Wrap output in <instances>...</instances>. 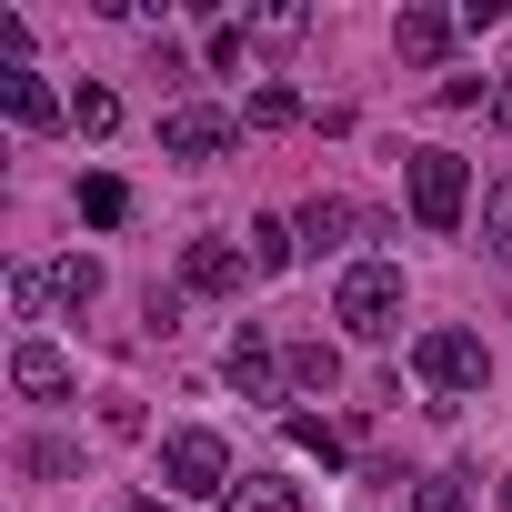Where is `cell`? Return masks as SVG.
Instances as JSON below:
<instances>
[{
    "mask_svg": "<svg viewBox=\"0 0 512 512\" xmlns=\"http://www.w3.org/2000/svg\"><path fill=\"white\" fill-rule=\"evenodd\" d=\"M332 322L352 342H392L402 332V262H352L342 292H332Z\"/></svg>",
    "mask_w": 512,
    "mask_h": 512,
    "instance_id": "6da1fadb",
    "label": "cell"
},
{
    "mask_svg": "<svg viewBox=\"0 0 512 512\" xmlns=\"http://www.w3.org/2000/svg\"><path fill=\"white\" fill-rule=\"evenodd\" d=\"M412 372H422V382L442 392V412H452L462 392H482V382H492V352H482V332H452V322H442V332H422V342H412Z\"/></svg>",
    "mask_w": 512,
    "mask_h": 512,
    "instance_id": "7a4b0ae2",
    "label": "cell"
},
{
    "mask_svg": "<svg viewBox=\"0 0 512 512\" xmlns=\"http://www.w3.org/2000/svg\"><path fill=\"white\" fill-rule=\"evenodd\" d=\"M161 482H171L181 502H231V442L201 432V422L171 432V442H161Z\"/></svg>",
    "mask_w": 512,
    "mask_h": 512,
    "instance_id": "3957f363",
    "label": "cell"
},
{
    "mask_svg": "<svg viewBox=\"0 0 512 512\" xmlns=\"http://www.w3.org/2000/svg\"><path fill=\"white\" fill-rule=\"evenodd\" d=\"M462 201H472V161L462 151H412V221L462 231Z\"/></svg>",
    "mask_w": 512,
    "mask_h": 512,
    "instance_id": "277c9868",
    "label": "cell"
},
{
    "mask_svg": "<svg viewBox=\"0 0 512 512\" xmlns=\"http://www.w3.org/2000/svg\"><path fill=\"white\" fill-rule=\"evenodd\" d=\"M231 141H241V121H231L221 101H181V111L161 121V151H171V161H221Z\"/></svg>",
    "mask_w": 512,
    "mask_h": 512,
    "instance_id": "5b68a950",
    "label": "cell"
},
{
    "mask_svg": "<svg viewBox=\"0 0 512 512\" xmlns=\"http://www.w3.org/2000/svg\"><path fill=\"white\" fill-rule=\"evenodd\" d=\"M181 282H191V292H241V282H262V272H251V251H231L221 231H201V241L181 251Z\"/></svg>",
    "mask_w": 512,
    "mask_h": 512,
    "instance_id": "8992f818",
    "label": "cell"
},
{
    "mask_svg": "<svg viewBox=\"0 0 512 512\" xmlns=\"http://www.w3.org/2000/svg\"><path fill=\"white\" fill-rule=\"evenodd\" d=\"M231 382H241V402H282V352H272L262 322L231 332Z\"/></svg>",
    "mask_w": 512,
    "mask_h": 512,
    "instance_id": "52a82bcc",
    "label": "cell"
},
{
    "mask_svg": "<svg viewBox=\"0 0 512 512\" xmlns=\"http://www.w3.org/2000/svg\"><path fill=\"white\" fill-rule=\"evenodd\" d=\"M11 392H21V402H71V362H61L41 332H31V342L11 352Z\"/></svg>",
    "mask_w": 512,
    "mask_h": 512,
    "instance_id": "ba28073f",
    "label": "cell"
},
{
    "mask_svg": "<svg viewBox=\"0 0 512 512\" xmlns=\"http://www.w3.org/2000/svg\"><path fill=\"white\" fill-rule=\"evenodd\" d=\"M452 31H462V21H452V11H422V0H412V11H402V21H392V51H402V61H412V71H432V61H442V51H452Z\"/></svg>",
    "mask_w": 512,
    "mask_h": 512,
    "instance_id": "9c48e42d",
    "label": "cell"
},
{
    "mask_svg": "<svg viewBox=\"0 0 512 512\" xmlns=\"http://www.w3.org/2000/svg\"><path fill=\"white\" fill-rule=\"evenodd\" d=\"M292 231H302V251H342V241L362 231V211H352L342 191H312V201L292 211Z\"/></svg>",
    "mask_w": 512,
    "mask_h": 512,
    "instance_id": "30bf717a",
    "label": "cell"
},
{
    "mask_svg": "<svg viewBox=\"0 0 512 512\" xmlns=\"http://www.w3.org/2000/svg\"><path fill=\"white\" fill-rule=\"evenodd\" d=\"M0 111H11L21 131H61V121H71V111H61V101H51L31 71H0Z\"/></svg>",
    "mask_w": 512,
    "mask_h": 512,
    "instance_id": "8fae6325",
    "label": "cell"
},
{
    "mask_svg": "<svg viewBox=\"0 0 512 512\" xmlns=\"http://www.w3.org/2000/svg\"><path fill=\"white\" fill-rule=\"evenodd\" d=\"M282 382H292V392H312V402H322V392H332V382H342V352H332V342H292V352H282Z\"/></svg>",
    "mask_w": 512,
    "mask_h": 512,
    "instance_id": "7c38bea8",
    "label": "cell"
},
{
    "mask_svg": "<svg viewBox=\"0 0 512 512\" xmlns=\"http://www.w3.org/2000/svg\"><path fill=\"white\" fill-rule=\"evenodd\" d=\"M221 512H302V482H282V472H241Z\"/></svg>",
    "mask_w": 512,
    "mask_h": 512,
    "instance_id": "4fadbf2b",
    "label": "cell"
},
{
    "mask_svg": "<svg viewBox=\"0 0 512 512\" xmlns=\"http://www.w3.org/2000/svg\"><path fill=\"white\" fill-rule=\"evenodd\" d=\"M51 302H61V312H91V302H101V262H91V251L51 262Z\"/></svg>",
    "mask_w": 512,
    "mask_h": 512,
    "instance_id": "5bb4252c",
    "label": "cell"
},
{
    "mask_svg": "<svg viewBox=\"0 0 512 512\" xmlns=\"http://www.w3.org/2000/svg\"><path fill=\"white\" fill-rule=\"evenodd\" d=\"M81 221H91V231H121V221H131V191H121L111 171H91V181H81Z\"/></svg>",
    "mask_w": 512,
    "mask_h": 512,
    "instance_id": "9a60e30c",
    "label": "cell"
},
{
    "mask_svg": "<svg viewBox=\"0 0 512 512\" xmlns=\"http://www.w3.org/2000/svg\"><path fill=\"white\" fill-rule=\"evenodd\" d=\"M482 251L512 272V181H492V191H482Z\"/></svg>",
    "mask_w": 512,
    "mask_h": 512,
    "instance_id": "2e32d148",
    "label": "cell"
},
{
    "mask_svg": "<svg viewBox=\"0 0 512 512\" xmlns=\"http://www.w3.org/2000/svg\"><path fill=\"white\" fill-rule=\"evenodd\" d=\"M292 251H302L292 221H251V272H292Z\"/></svg>",
    "mask_w": 512,
    "mask_h": 512,
    "instance_id": "e0dca14e",
    "label": "cell"
},
{
    "mask_svg": "<svg viewBox=\"0 0 512 512\" xmlns=\"http://www.w3.org/2000/svg\"><path fill=\"white\" fill-rule=\"evenodd\" d=\"M241 31H251V41H262V51H292V41L312 31V11H292V0H282V11H251Z\"/></svg>",
    "mask_w": 512,
    "mask_h": 512,
    "instance_id": "ac0fdd59",
    "label": "cell"
},
{
    "mask_svg": "<svg viewBox=\"0 0 512 512\" xmlns=\"http://www.w3.org/2000/svg\"><path fill=\"white\" fill-rule=\"evenodd\" d=\"M111 121H121V101H111L101 81H81V91H71V131H81V141H101Z\"/></svg>",
    "mask_w": 512,
    "mask_h": 512,
    "instance_id": "d6986e66",
    "label": "cell"
},
{
    "mask_svg": "<svg viewBox=\"0 0 512 512\" xmlns=\"http://www.w3.org/2000/svg\"><path fill=\"white\" fill-rule=\"evenodd\" d=\"M402 512H472V482H462V472H432V482H412Z\"/></svg>",
    "mask_w": 512,
    "mask_h": 512,
    "instance_id": "ffe728a7",
    "label": "cell"
},
{
    "mask_svg": "<svg viewBox=\"0 0 512 512\" xmlns=\"http://www.w3.org/2000/svg\"><path fill=\"white\" fill-rule=\"evenodd\" d=\"M11 312H21V322L51 312V272H41V262H11Z\"/></svg>",
    "mask_w": 512,
    "mask_h": 512,
    "instance_id": "44dd1931",
    "label": "cell"
},
{
    "mask_svg": "<svg viewBox=\"0 0 512 512\" xmlns=\"http://www.w3.org/2000/svg\"><path fill=\"white\" fill-rule=\"evenodd\" d=\"M251 121H262V131H292V121H302V91H282V81L251 91Z\"/></svg>",
    "mask_w": 512,
    "mask_h": 512,
    "instance_id": "7402d4cb",
    "label": "cell"
},
{
    "mask_svg": "<svg viewBox=\"0 0 512 512\" xmlns=\"http://www.w3.org/2000/svg\"><path fill=\"white\" fill-rule=\"evenodd\" d=\"M282 432H292V452H322V462H342V432H332V422H312V412H292Z\"/></svg>",
    "mask_w": 512,
    "mask_h": 512,
    "instance_id": "603a6c76",
    "label": "cell"
},
{
    "mask_svg": "<svg viewBox=\"0 0 512 512\" xmlns=\"http://www.w3.org/2000/svg\"><path fill=\"white\" fill-rule=\"evenodd\" d=\"M21 462H31V472H41V482H61V472H81V452H71V442H31V452H21Z\"/></svg>",
    "mask_w": 512,
    "mask_h": 512,
    "instance_id": "cb8c5ba5",
    "label": "cell"
},
{
    "mask_svg": "<svg viewBox=\"0 0 512 512\" xmlns=\"http://www.w3.org/2000/svg\"><path fill=\"white\" fill-rule=\"evenodd\" d=\"M101 432H121V442H141V402L121 392V402H101Z\"/></svg>",
    "mask_w": 512,
    "mask_h": 512,
    "instance_id": "d4e9b609",
    "label": "cell"
},
{
    "mask_svg": "<svg viewBox=\"0 0 512 512\" xmlns=\"http://www.w3.org/2000/svg\"><path fill=\"white\" fill-rule=\"evenodd\" d=\"M492 121H502V131H512V71H502V81H492Z\"/></svg>",
    "mask_w": 512,
    "mask_h": 512,
    "instance_id": "484cf974",
    "label": "cell"
},
{
    "mask_svg": "<svg viewBox=\"0 0 512 512\" xmlns=\"http://www.w3.org/2000/svg\"><path fill=\"white\" fill-rule=\"evenodd\" d=\"M121 512H171V502H151V492H131V502H121Z\"/></svg>",
    "mask_w": 512,
    "mask_h": 512,
    "instance_id": "4316f807",
    "label": "cell"
},
{
    "mask_svg": "<svg viewBox=\"0 0 512 512\" xmlns=\"http://www.w3.org/2000/svg\"><path fill=\"white\" fill-rule=\"evenodd\" d=\"M502 502H512V492H502Z\"/></svg>",
    "mask_w": 512,
    "mask_h": 512,
    "instance_id": "83f0119b",
    "label": "cell"
}]
</instances>
